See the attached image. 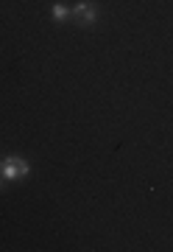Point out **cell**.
I'll use <instances>...</instances> for the list:
<instances>
[{
    "instance_id": "1",
    "label": "cell",
    "mask_w": 173,
    "mask_h": 252,
    "mask_svg": "<svg viewBox=\"0 0 173 252\" xmlns=\"http://www.w3.org/2000/svg\"><path fill=\"white\" fill-rule=\"evenodd\" d=\"M0 174H3L9 182L25 180L28 174H31V162H28L25 157H20V154H9V157H3V168H0Z\"/></svg>"
},
{
    "instance_id": "2",
    "label": "cell",
    "mask_w": 173,
    "mask_h": 252,
    "mask_svg": "<svg viewBox=\"0 0 173 252\" xmlns=\"http://www.w3.org/2000/svg\"><path fill=\"white\" fill-rule=\"evenodd\" d=\"M70 17H73L81 28H92L98 23V6H95L92 0H78L73 9H70Z\"/></svg>"
},
{
    "instance_id": "3",
    "label": "cell",
    "mask_w": 173,
    "mask_h": 252,
    "mask_svg": "<svg viewBox=\"0 0 173 252\" xmlns=\"http://www.w3.org/2000/svg\"><path fill=\"white\" fill-rule=\"evenodd\" d=\"M56 23H64V20H70V9L64 6V3H53V9H50Z\"/></svg>"
},
{
    "instance_id": "4",
    "label": "cell",
    "mask_w": 173,
    "mask_h": 252,
    "mask_svg": "<svg viewBox=\"0 0 173 252\" xmlns=\"http://www.w3.org/2000/svg\"><path fill=\"white\" fill-rule=\"evenodd\" d=\"M6 182H9V180H6V177H3V174H0V190L6 188Z\"/></svg>"
},
{
    "instance_id": "5",
    "label": "cell",
    "mask_w": 173,
    "mask_h": 252,
    "mask_svg": "<svg viewBox=\"0 0 173 252\" xmlns=\"http://www.w3.org/2000/svg\"><path fill=\"white\" fill-rule=\"evenodd\" d=\"M0 168H3V160H0Z\"/></svg>"
}]
</instances>
